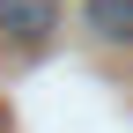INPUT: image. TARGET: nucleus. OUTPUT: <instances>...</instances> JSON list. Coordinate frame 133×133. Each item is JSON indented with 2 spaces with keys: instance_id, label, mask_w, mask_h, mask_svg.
<instances>
[{
  "instance_id": "f03ea898",
  "label": "nucleus",
  "mask_w": 133,
  "mask_h": 133,
  "mask_svg": "<svg viewBox=\"0 0 133 133\" xmlns=\"http://www.w3.org/2000/svg\"><path fill=\"white\" fill-rule=\"evenodd\" d=\"M81 22L96 44H133V0H81Z\"/></svg>"
},
{
  "instance_id": "f257e3e1",
  "label": "nucleus",
  "mask_w": 133,
  "mask_h": 133,
  "mask_svg": "<svg viewBox=\"0 0 133 133\" xmlns=\"http://www.w3.org/2000/svg\"><path fill=\"white\" fill-rule=\"evenodd\" d=\"M59 8L66 0H0V37L15 52H44V37L59 30Z\"/></svg>"
}]
</instances>
